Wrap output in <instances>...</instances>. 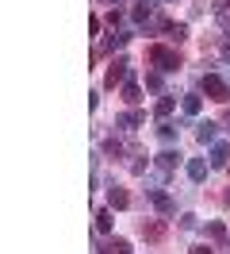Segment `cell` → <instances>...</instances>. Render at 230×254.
<instances>
[{
	"instance_id": "obj_4",
	"label": "cell",
	"mask_w": 230,
	"mask_h": 254,
	"mask_svg": "<svg viewBox=\"0 0 230 254\" xmlns=\"http://www.w3.org/2000/svg\"><path fill=\"white\" fill-rule=\"evenodd\" d=\"M115 124H119L123 131H135L138 124H146V116H142V112H123V116L115 120Z\"/></svg>"
},
{
	"instance_id": "obj_23",
	"label": "cell",
	"mask_w": 230,
	"mask_h": 254,
	"mask_svg": "<svg viewBox=\"0 0 230 254\" xmlns=\"http://www.w3.org/2000/svg\"><path fill=\"white\" fill-rule=\"evenodd\" d=\"M223 58H227V65H230V39H223Z\"/></svg>"
},
{
	"instance_id": "obj_12",
	"label": "cell",
	"mask_w": 230,
	"mask_h": 254,
	"mask_svg": "<svg viewBox=\"0 0 230 254\" xmlns=\"http://www.w3.org/2000/svg\"><path fill=\"white\" fill-rule=\"evenodd\" d=\"M131 16H135V23H150V4H146V0H138Z\"/></svg>"
},
{
	"instance_id": "obj_14",
	"label": "cell",
	"mask_w": 230,
	"mask_h": 254,
	"mask_svg": "<svg viewBox=\"0 0 230 254\" xmlns=\"http://www.w3.org/2000/svg\"><path fill=\"white\" fill-rule=\"evenodd\" d=\"M165 31H169V39H173V43H184V39H188V27H184V23H169Z\"/></svg>"
},
{
	"instance_id": "obj_17",
	"label": "cell",
	"mask_w": 230,
	"mask_h": 254,
	"mask_svg": "<svg viewBox=\"0 0 230 254\" xmlns=\"http://www.w3.org/2000/svg\"><path fill=\"white\" fill-rule=\"evenodd\" d=\"M107 254H131V243H127V239H111V243H107Z\"/></svg>"
},
{
	"instance_id": "obj_7",
	"label": "cell",
	"mask_w": 230,
	"mask_h": 254,
	"mask_svg": "<svg viewBox=\"0 0 230 254\" xmlns=\"http://www.w3.org/2000/svg\"><path fill=\"white\" fill-rule=\"evenodd\" d=\"M188 177H192V181H203V177H207V162L192 158V162H188Z\"/></svg>"
},
{
	"instance_id": "obj_11",
	"label": "cell",
	"mask_w": 230,
	"mask_h": 254,
	"mask_svg": "<svg viewBox=\"0 0 230 254\" xmlns=\"http://www.w3.org/2000/svg\"><path fill=\"white\" fill-rule=\"evenodd\" d=\"M123 100H127V104H138V100H142V89H138L135 81H127V85H123Z\"/></svg>"
},
{
	"instance_id": "obj_3",
	"label": "cell",
	"mask_w": 230,
	"mask_h": 254,
	"mask_svg": "<svg viewBox=\"0 0 230 254\" xmlns=\"http://www.w3.org/2000/svg\"><path fill=\"white\" fill-rule=\"evenodd\" d=\"M123 77H127V62H123V58H115V62H111V69H107V89H115Z\"/></svg>"
},
{
	"instance_id": "obj_16",
	"label": "cell",
	"mask_w": 230,
	"mask_h": 254,
	"mask_svg": "<svg viewBox=\"0 0 230 254\" xmlns=\"http://www.w3.org/2000/svg\"><path fill=\"white\" fill-rule=\"evenodd\" d=\"M96 231H111V212H107V208L96 212Z\"/></svg>"
},
{
	"instance_id": "obj_13",
	"label": "cell",
	"mask_w": 230,
	"mask_h": 254,
	"mask_svg": "<svg viewBox=\"0 0 230 254\" xmlns=\"http://www.w3.org/2000/svg\"><path fill=\"white\" fill-rule=\"evenodd\" d=\"M142 235L150 239V243H157V239L165 235V227H161V223H142Z\"/></svg>"
},
{
	"instance_id": "obj_21",
	"label": "cell",
	"mask_w": 230,
	"mask_h": 254,
	"mask_svg": "<svg viewBox=\"0 0 230 254\" xmlns=\"http://www.w3.org/2000/svg\"><path fill=\"white\" fill-rule=\"evenodd\" d=\"M157 166H161V170H173V166H177V154H169V150H165V154L157 158Z\"/></svg>"
},
{
	"instance_id": "obj_6",
	"label": "cell",
	"mask_w": 230,
	"mask_h": 254,
	"mask_svg": "<svg viewBox=\"0 0 230 254\" xmlns=\"http://www.w3.org/2000/svg\"><path fill=\"white\" fill-rule=\"evenodd\" d=\"M230 162V146L227 143H215L211 146V166H227Z\"/></svg>"
},
{
	"instance_id": "obj_18",
	"label": "cell",
	"mask_w": 230,
	"mask_h": 254,
	"mask_svg": "<svg viewBox=\"0 0 230 254\" xmlns=\"http://www.w3.org/2000/svg\"><path fill=\"white\" fill-rule=\"evenodd\" d=\"M199 143H215V124H211V120L199 124Z\"/></svg>"
},
{
	"instance_id": "obj_2",
	"label": "cell",
	"mask_w": 230,
	"mask_h": 254,
	"mask_svg": "<svg viewBox=\"0 0 230 254\" xmlns=\"http://www.w3.org/2000/svg\"><path fill=\"white\" fill-rule=\"evenodd\" d=\"M203 93L211 96V100H219V104H227L230 100V81H223L219 73H203Z\"/></svg>"
},
{
	"instance_id": "obj_22",
	"label": "cell",
	"mask_w": 230,
	"mask_h": 254,
	"mask_svg": "<svg viewBox=\"0 0 230 254\" xmlns=\"http://www.w3.org/2000/svg\"><path fill=\"white\" fill-rule=\"evenodd\" d=\"M146 89H161V73H146Z\"/></svg>"
},
{
	"instance_id": "obj_15",
	"label": "cell",
	"mask_w": 230,
	"mask_h": 254,
	"mask_svg": "<svg viewBox=\"0 0 230 254\" xmlns=\"http://www.w3.org/2000/svg\"><path fill=\"white\" fill-rule=\"evenodd\" d=\"M153 200H157V212H161V216H173V200H169L165 192H153Z\"/></svg>"
},
{
	"instance_id": "obj_20",
	"label": "cell",
	"mask_w": 230,
	"mask_h": 254,
	"mask_svg": "<svg viewBox=\"0 0 230 254\" xmlns=\"http://www.w3.org/2000/svg\"><path fill=\"white\" fill-rule=\"evenodd\" d=\"M207 235H211V239H223V235H227V227H223V223H207Z\"/></svg>"
},
{
	"instance_id": "obj_9",
	"label": "cell",
	"mask_w": 230,
	"mask_h": 254,
	"mask_svg": "<svg viewBox=\"0 0 230 254\" xmlns=\"http://www.w3.org/2000/svg\"><path fill=\"white\" fill-rule=\"evenodd\" d=\"M181 104H184V112H188V116H196V112L203 108V96H199V93H188Z\"/></svg>"
},
{
	"instance_id": "obj_10",
	"label": "cell",
	"mask_w": 230,
	"mask_h": 254,
	"mask_svg": "<svg viewBox=\"0 0 230 254\" xmlns=\"http://www.w3.org/2000/svg\"><path fill=\"white\" fill-rule=\"evenodd\" d=\"M123 43H127V35H107V43L100 50H96V54H92V58H100V54H104V50H119Z\"/></svg>"
},
{
	"instance_id": "obj_19",
	"label": "cell",
	"mask_w": 230,
	"mask_h": 254,
	"mask_svg": "<svg viewBox=\"0 0 230 254\" xmlns=\"http://www.w3.org/2000/svg\"><path fill=\"white\" fill-rule=\"evenodd\" d=\"M157 135H161V143H173V139H177V127H173V124H161Z\"/></svg>"
},
{
	"instance_id": "obj_1",
	"label": "cell",
	"mask_w": 230,
	"mask_h": 254,
	"mask_svg": "<svg viewBox=\"0 0 230 254\" xmlns=\"http://www.w3.org/2000/svg\"><path fill=\"white\" fill-rule=\"evenodd\" d=\"M150 62L161 69V73H173V69H181V58H177V50L169 47H150Z\"/></svg>"
},
{
	"instance_id": "obj_24",
	"label": "cell",
	"mask_w": 230,
	"mask_h": 254,
	"mask_svg": "<svg viewBox=\"0 0 230 254\" xmlns=\"http://www.w3.org/2000/svg\"><path fill=\"white\" fill-rule=\"evenodd\" d=\"M192 254H215L211 247H192Z\"/></svg>"
},
{
	"instance_id": "obj_8",
	"label": "cell",
	"mask_w": 230,
	"mask_h": 254,
	"mask_svg": "<svg viewBox=\"0 0 230 254\" xmlns=\"http://www.w3.org/2000/svg\"><path fill=\"white\" fill-rule=\"evenodd\" d=\"M173 108H177V100H173V96H161V100H157V108H153V116H157V120H165V116H173Z\"/></svg>"
},
{
	"instance_id": "obj_25",
	"label": "cell",
	"mask_w": 230,
	"mask_h": 254,
	"mask_svg": "<svg viewBox=\"0 0 230 254\" xmlns=\"http://www.w3.org/2000/svg\"><path fill=\"white\" fill-rule=\"evenodd\" d=\"M115 4H119V0H115Z\"/></svg>"
},
{
	"instance_id": "obj_5",
	"label": "cell",
	"mask_w": 230,
	"mask_h": 254,
	"mask_svg": "<svg viewBox=\"0 0 230 254\" xmlns=\"http://www.w3.org/2000/svg\"><path fill=\"white\" fill-rule=\"evenodd\" d=\"M107 204H111V208H127V204H131V196H127V189H119V185H111V189H107Z\"/></svg>"
}]
</instances>
